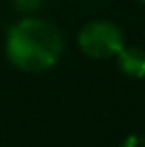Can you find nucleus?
I'll return each instance as SVG.
<instances>
[{"label":"nucleus","mask_w":145,"mask_h":147,"mask_svg":"<svg viewBox=\"0 0 145 147\" xmlns=\"http://www.w3.org/2000/svg\"><path fill=\"white\" fill-rule=\"evenodd\" d=\"M64 54V38L58 26L26 16L8 28L6 56L12 66L22 72L38 74L54 68Z\"/></svg>","instance_id":"obj_1"},{"label":"nucleus","mask_w":145,"mask_h":147,"mask_svg":"<svg viewBox=\"0 0 145 147\" xmlns=\"http://www.w3.org/2000/svg\"><path fill=\"white\" fill-rule=\"evenodd\" d=\"M125 46V32L111 20L96 18L82 26L78 32V48L92 60L115 58Z\"/></svg>","instance_id":"obj_2"},{"label":"nucleus","mask_w":145,"mask_h":147,"mask_svg":"<svg viewBox=\"0 0 145 147\" xmlns=\"http://www.w3.org/2000/svg\"><path fill=\"white\" fill-rule=\"evenodd\" d=\"M119 72L129 80H143L145 78V50L139 46H123L115 56Z\"/></svg>","instance_id":"obj_3"},{"label":"nucleus","mask_w":145,"mask_h":147,"mask_svg":"<svg viewBox=\"0 0 145 147\" xmlns=\"http://www.w3.org/2000/svg\"><path fill=\"white\" fill-rule=\"evenodd\" d=\"M12 2H14V8L22 14H32L44 4V0H12Z\"/></svg>","instance_id":"obj_4"},{"label":"nucleus","mask_w":145,"mask_h":147,"mask_svg":"<svg viewBox=\"0 0 145 147\" xmlns=\"http://www.w3.org/2000/svg\"><path fill=\"white\" fill-rule=\"evenodd\" d=\"M119 147H145V137L143 135H137V133L127 135V137L121 141Z\"/></svg>","instance_id":"obj_5"},{"label":"nucleus","mask_w":145,"mask_h":147,"mask_svg":"<svg viewBox=\"0 0 145 147\" xmlns=\"http://www.w3.org/2000/svg\"><path fill=\"white\" fill-rule=\"evenodd\" d=\"M137 2H141V4H143V6H145V0H137Z\"/></svg>","instance_id":"obj_6"}]
</instances>
